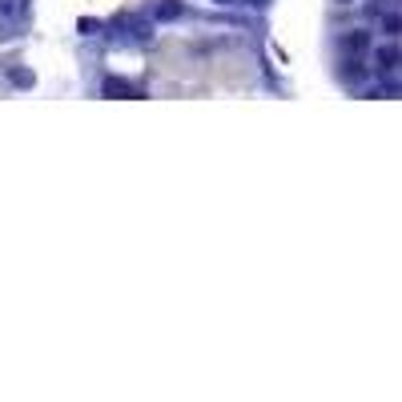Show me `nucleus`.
Returning a JSON list of instances; mask_svg holds the SVG:
<instances>
[{
    "instance_id": "f257e3e1",
    "label": "nucleus",
    "mask_w": 402,
    "mask_h": 402,
    "mask_svg": "<svg viewBox=\"0 0 402 402\" xmlns=\"http://www.w3.org/2000/svg\"><path fill=\"white\" fill-rule=\"evenodd\" d=\"M101 93H105V96H133V85L121 80V77H109L105 85H101Z\"/></svg>"
},
{
    "instance_id": "f03ea898",
    "label": "nucleus",
    "mask_w": 402,
    "mask_h": 402,
    "mask_svg": "<svg viewBox=\"0 0 402 402\" xmlns=\"http://www.w3.org/2000/svg\"><path fill=\"white\" fill-rule=\"evenodd\" d=\"M382 32H390V36H399V32H402V13H390V16H382Z\"/></svg>"
},
{
    "instance_id": "7ed1b4c3",
    "label": "nucleus",
    "mask_w": 402,
    "mask_h": 402,
    "mask_svg": "<svg viewBox=\"0 0 402 402\" xmlns=\"http://www.w3.org/2000/svg\"><path fill=\"white\" fill-rule=\"evenodd\" d=\"M169 16H181V4H177V0H165V4H157V20H169Z\"/></svg>"
},
{
    "instance_id": "20e7f679",
    "label": "nucleus",
    "mask_w": 402,
    "mask_h": 402,
    "mask_svg": "<svg viewBox=\"0 0 402 402\" xmlns=\"http://www.w3.org/2000/svg\"><path fill=\"white\" fill-rule=\"evenodd\" d=\"M394 61H399V57H394V48H382V52H378V64H382V69H390Z\"/></svg>"
},
{
    "instance_id": "39448f33",
    "label": "nucleus",
    "mask_w": 402,
    "mask_h": 402,
    "mask_svg": "<svg viewBox=\"0 0 402 402\" xmlns=\"http://www.w3.org/2000/svg\"><path fill=\"white\" fill-rule=\"evenodd\" d=\"M346 45H350V48H366V32H354Z\"/></svg>"
},
{
    "instance_id": "423d86ee",
    "label": "nucleus",
    "mask_w": 402,
    "mask_h": 402,
    "mask_svg": "<svg viewBox=\"0 0 402 402\" xmlns=\"http://www.w3.org/2000/svg\"><path fill=\"white\" fill-rule=\"evenodd\" d=\"M4 4H8V8H16V0H4Z\"/></svg>"
}]
</instances>
